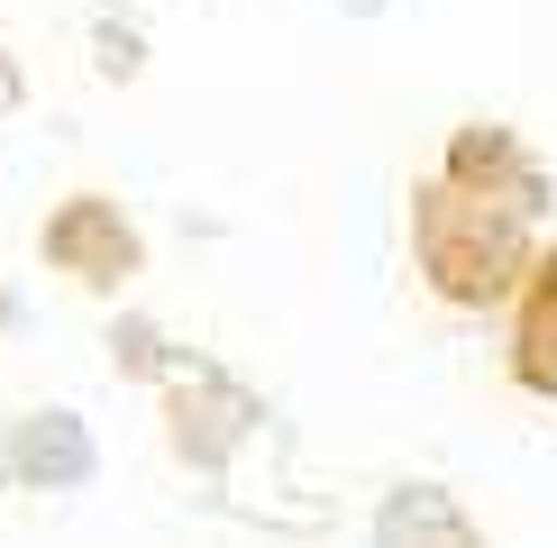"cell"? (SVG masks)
Listing matches in <instances>:
<instances>
[{
    "label": "cell",
    "mask_w": 557,
    "mask_h": 548,
    "mask_svg": "<svg viewBox=\"0 0 557 548\" xmlns=\"http://www.w3.org/2000/svg\"><path fill=\"white\" fill-rule=\"evenodd\" d=\"M530 257H540V220L503 211L448 174L411 183V265L448 311H503L521 292Z\"/></svg>",
    "instance_id": "1"
},
{
    "label": "cell",
    "mask_w": 557,
    "mask_h": 548,
    "mask_svg": "<svg viewBox=\"0 0 557 548\" xmlns=\"http://www.w3.org/2000/svg\"><path fill=\"white\" fill-rule=\"evenodd\" d=\"M156 402H165V448H174V466H193V475H220L228 457L265 429V402L247 394L228 365L183 357V348H174L165 375H156Z\"/></svg>",
    "instance_id": "2"
},
{
    "label": "cell",
    "mask_w": 557,
    "mask_h": 548,
    "mask_svg": "<svg viewBox=\"0 0 557 548\" xmlns=\"http://www.w3.org/2000/svg\"><path fill=\"white\" fill-rule=\"evenodd\" d=\"M37 257L64 274L74 292H128L137 265H147V238H137V220L120 211L110 192H64L55 211L37 220Z\"/></svg>",
    "instance_id": "3"
},
{
    "label": "cell",
    "mask_w": 557,
    "mask_h": 548,
    "mask_svg": "<svg viewBox=\"0 0 557 548\" xmlns=\"http://www.w3.org/2000/svg\"><path fill=\"white\" fill-rule=\"evenodd\" d=\"M438 174L484 192V201H503V211H521V220H548V201H557V183L530 155V137L503 128V120H457L448 147H438Z\"/></svg>",
    "instance_id": "4"
},
{
    "label": "cell",
    "mask_w": 557,
    "mask_h": 548,
    "mask_svg": "<svg viewBox=\"0 0 557 548\" xmlns=\"http://www.w3.org/2000/svg\"><path fill=\"white\" fill-rule=\"evenodd\" d=\"M91 466H101V448H91V421L83 411H28V421L0 429V485L18 494H83Z\"/></svg>",
    "instance_id": "5"
},
{
    "label": "cell",
    "mask_w": 557,
    "mask_h": 548,
    "mask_svg": "<svg viewBox=\"0 0 557 548\" xmlns=\"http://www.w3.org/2000/svg\"><path fill=\"white\" fill-rule=\"evenodd\" d=\"M503 311H512V329H503V375H512L530 402H557V247L530 257L521 292Z\"/></svg>",
    "instance_id": "6"
},
{
    "label": "cell",
    "mask_w": 557,
    "mask_h": 548,
    "mask_svg": "<svg viewBox=\"0 0 557 548\" xmlns=\"http://www.w3.org/2000/svg\"><path fill=\"white\" fill-rule=\"evenodd\" d=\"M375 539H384V548H411V539L467 548V539H475V512H467L448 485H430V475H421V485H393V494L375 502Z\"/></svg>",
    "instance_id": "7"
},
{
    "label": "cell",
    "mask_w": 557,
    "mask_h": 548,
    "mask_svg": "<svg viewBox=\"0 0 557 548\" xmlns=\"http://www.w3.org/2000/svg\"><path fill=\"white\" fill-rule=\"evenodd\" d=\"M101 348H110V365H120V375H137V384H156V375L174 365V338L156 329L147 311H120V320L101 329Z\"/></svg>",
    "instance_id": "8"
},
{
    "label": "cell",
    "mask_w": 557,
    "mask_h": 548,
    "mask_svg": "<svg viewBox=\"0 0 557 548\" xmlns=\"http://www.w3.org/2000/svg\"><path fill=\"white\" fill-rule=\"evenodd\" d=\"M91 55H101V74H110V83L147 74V37H128V28H120V10H110L101 28H91Z\"/></svg>",
    "instance_id": "9"
},
{
    "label": "cell",
    "mask_w": 557,
    "mask_h": 548,
    "mask_svg": "<svg viewBox=\"0 0 557 548\" xmlns=\"http://www.w3.org/2000/svg\"><path fill=\"white\" fill-rule=\"evenodd\" d=\"M10 110H28V64L0 46V120H10Z\"/></svg>",
    "instance_id": "10"
},
{
    "label": "cell",
    "mask_w": 557,
    "mask_h": 548,
    "mask_svg": "<svg viewBox=\"0 0 557 548\" xmlns=\"http://www.w3.org/2000/svg\"><path fill=\"white\" fill-rule=\"evenodd\" d=\"M18 320H28V302H18V292H10V284H0V338H10V329H18Z\"/></svg>",
    "instance_id": "11"
},
{
    "label": "cell",
    "mask_w": 557,
    "mask_h": 548,
    "mask_svg": "<svg viewBox=\"0 0 557 548\" xmlns=\"http://www.w3.org/2000/svg\"><path fill=\"white\" fill-rule=\"evenodd\" d=\"M338 10H347V18H384V0H338Z\"/></svg>",
    "instance_id": "12"
},
{
    "label": "cell",
    "mask_w": 557,
    "mask_h": 548,
    "mask_svg": "<svg viewBox=\"0 0 557 548\" xmlns=\"http://www.w3.org/2000/svg\"><path fill=\"white\" fill-rule=\"evenodd\" d=\"M101 10H128V0H101Z\"/></svg>",
    "instance_id": "13"
}]
</instances>
